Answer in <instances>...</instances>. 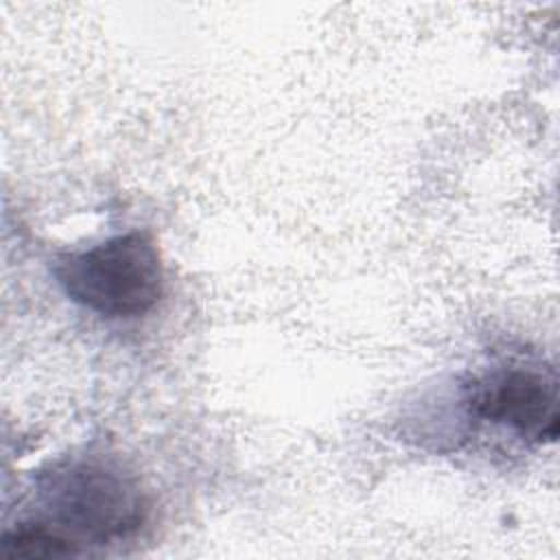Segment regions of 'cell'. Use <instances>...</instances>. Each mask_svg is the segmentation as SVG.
<instances>
[{
    "mask_svg": "<svg viewBox=\"0 0 560 560\" xmlns=\"http://www.w3.org/2000/svg\"><path fill=\"white\" fill-rule=\"evenodd\" d=\"M37 483L57 521L98 542L125 538L147 518V499L138 479L107 457L59 459L39 475Z\"/></svg>",
    "mask_w": 560,
    "mask_h": 560,
    "instance_id": "cell-1",
    "label": "cell"
},
{
    "mask_svg": "<svg viewBox=\"0 0 560 560\" xmlns=\"http://www.w3.org/2000/svg\"><path fill=\"white\" fill-rule=\"evenodd\" d=\"M55 276L68 298L105 317L144 315L164 293L162 258L144 232L66 254L57 260Z\"/></svg>",
    "mask_w": 560,
    "mask_h": 560,
    "instance_id": "cell-2",
    "label": "cell"
},
{
    "mask_svg": "<svg viewBox=\"0 0 560 560\" xmlns=\"http://www.w3.org/2000/svg\"><path fill=\"white\" fill-rule=\"evenodd\" d=\"M470 407L479 418L510 427L529 442H553L558 435L556 383L534 370L508 368L486 376L475 385Z\"/></svg>",
    "mask_w": 560,
    "mask_h": 560,
    "instance_id": "cell-3",
    "label": "cell"
},
{
    "mask_svg": "<svg viewBox=\"0 0 560 560\" xmlns=\"http://www.w3.org/2000/svg\"><path fill=\"white\" fill-rule=\"evenodd\" d=\"M2 551L11 558H59L79 553V547L44 525H20L2 538Z\"/></svg>",
    "mask_w": 560,
    "mask_h": 560,
    "instance_id": "cell-4",
    "label": "cell"
}]
</instances>
